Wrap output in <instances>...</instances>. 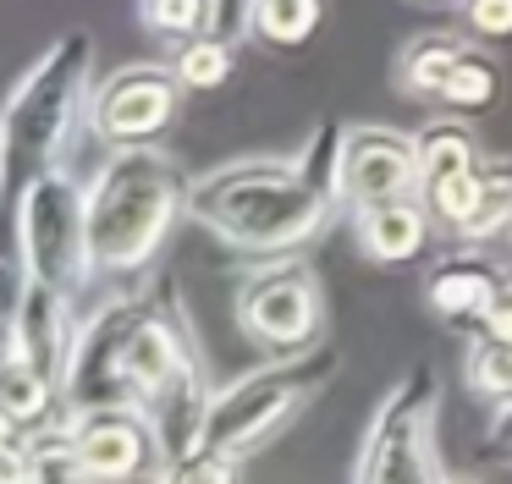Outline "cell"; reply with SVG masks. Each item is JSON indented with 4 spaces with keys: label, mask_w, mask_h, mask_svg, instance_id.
<instances>
[{
    "label": "cell",
    "mask_w": 512,
    "mask_h": 484,
    "mask_svg": "<svg viewBox=\"0 0 512 484\" xmlns=\"http://www.w3.org/2000/svg\"><path fill=\"white\" fill-rule=\"evenodd\" d=\"M501 88H507V77H501V61L490 50H468L463 61H457V72L446 77V94L441 105H452L457 116H479V110H490L501 99Z\"/></svg>",
    "instance_id": "obj_22"
},
{
    "label": "cell",
    "mask_w": 512,
    "mask_h": 484,
    "mask_svg": "<svg viewBox=\"0 0 512 484\" xmlns=\"http://www.w3.org/2000/svg\"><path fill=\"white\" fill-rule=\"evenodd\" d=\"M72 446H78L83 468L100 484L116 479H138V473H155L166 462L160 435L149 424V413L138 407H94V413H67Z\"/></svg>",
    "instance_id": "obj_11"
},
{
    "label": "cell",
    "mask_w": 512,
    "mask_h": 484,
    "mask_svg": "<svg viewBox=\"0 0 512 484\" xmlns=\"http://www.w3.org/2000/svg\"><path fill=\"white\" fill-rule=\"evenodd\" d=\"M474 457L490 462V468H512V396L507 402H490V424L479 435Z\"/></svg>",
    "instance_id": "obj_25"
},
{
    "label": "cell",
    "mask_w": 512,
    "mask_h": 484,
    "mask_svg": "<svg viewBox=\"0 0 512 484\" xmlns=\"http://www.w3.org/2000/svg\"><path fill=\"white\" fill-rule=\"evenodd\" d=\"M28 440H34V484H100L83 468L78 446H72L67 407H61L56 418H45L39 429H28Z\"/></svg>",
    "instance_id": "obj_19"
},
{
    "label": "cell",
    "mask_w": 512,
    "mask_h": 484,
    "mask_svg": "<svg viewBox=\"0 0 512 484\" xmlns=\"http://www.w3.org/2000/svg\"><path fill=\"white\" fill-rule=\"evenodd\" d=\"M441 468V374L435 363H413L375 402L358 440L347 484H446Z\"/></svg>",
    "instance_id": "obj_6"
},
{
    "label": "cell",
    "mask_w": 512,
    "mask_h": 484,
    "mask_svg": "<svg viewBox=\"0 0 512 484\" xmlns=\"http://www.w3.org/2000/svg\"><path fill=\"white\" fill-rule=\"evenodd\" d=\"M336 187L342 209H364L397 193H419V132L386 127V121H353L342 127L336 154Z\"/></svg>",
    "instance_id": "obj_10"
},
{
    "label": "cell",
    "mask_w": 512,
    "mask_h": 484,
    "mask_svg": "<svg viewBox=\"0 0 512 484\" xmlns=\"http://www.w3.org/2000/svg\"><path fill=\"white\" fill-rule=\"evenodd\" d=\"M430 6H446V0H430Z\"/></svg>",
    "instance_id": "obj_31"
},
{
    "label": "cell",
    "mask_w": 512,
    "mask_h": 484,
    "mask_svg": "<svg viewBox=\"0 0 512 484\" xmlns=\"http://www.w3.org/2000/svg\"><path fill=\"white\" fill-rule=\"evenodd\" d=\"M485 165V149H479L474 127L463 116H435L419 127V193L452 182L463 171H479Z\"/></svg>",
    "instance_id": "obj_16"
},
{
    "label": "cell",
    "mask_w": 512,
    "mask_h": 484,
    "mask_svg": "<svg viewBox=\"0 0 512 484\" xmlns=\"http://www.w3.org/2000/svg\"><path fill=\"white\" fill-rule=\"evenodd\" d=\"M232 55H237V39H226V33H199V39L177 44L171 50V72L182 77V88L188 94H210V88H221L226 77H232Z\"/></svg>",
    "instance_id": "obj_21"
},
{
    "label": "cell",
    "mask_w": 512,
    "mask_h": 484,
    "mask_svg": "<svg viewBox=\"0 0 512 484\" xmlns=\"http://www.w3.org/2000/svg\"><path fill=\"white\" fill-rule=\"evenodd\" d=\"M336 154H342V121H320L298 154L226 160L193 176L188 220L226 248H243L254 259H287L309 248L342 209Z\"/></svg>",
    "instance_id": "obj_1"
},
{
    "label": "cell",
    "mask_w": 512,
    "mask_h": 484,
    "mask_svg": "<svg viewBox=\"0 0 512 484\" xmlns=\"http://www.w3.org/2000/svg\"><path fill=\"white\" fill-rule=\"evenodd\" d=\"M94 88V39L83 28H67L23 66L0 110V176L12 198L39 171L67 165L72 143L89 132Z\"/></svg>",
    "instance_id": "obj_3"
},
{
    "label": "cell",
    "mask_w": 512,
    "mask_h": 484,
    "mask_svg": "<svg viewBox=\"0 0 512 484\" xmlns=\"http://www.w3.org/2000/svg\"><path fill=\"white\" fill-rule=\"evenodd\" d=\"M160 484H237V457H221L210 446L182 451V457L160 462Z\"/></svg>",
    "instance_id": "obj_24"
},
{
    "label": "cell",
    "mask_w": 512,
    "mask_h": 484,
    "mask_svg": "<svg viewBox=\"0 0 512 484\" xmlns=\"http://www.w3.org/2000/svg\"><path fill=\"white\" fill-rule=\"evenodd\" d=\"M237 330L254 341L259 352H303L325 341V292L314 264L298 253L287 259H259L254 270L237 281L232 297Z\"/></svg>",
    "instance_id": "obj_8"
},
{
    "label": "cell",
    "mask_w": 512,
    "mask_h": 484,
    "mask_svg": "<svg viewBox=\"0 0 512 484\" xmlns=\"http://www.w3.org/2000/svg\"><path fill=\"white\" fill-rule=\"evenodd\" d=\"M485 182H479V204L468 215V226L457 231V242H496L512 237V160H485Z\"/></svg>",
    "instance_id": "obj_20"
},
{
    "label": "cell",
    "mask_w": 512,
    "mask_h": 484,
    "mask_svg": "<svg viewBox=\"0 0 512 484\" xmlns=\"http://www.w3.org/2000/svg\"><path fill=\"white\" fill-rule=\"evenodd\" d=\"M446 484H479V479H463V473H457V479H446Z\"/></svg>",
    "instance_id": "obj_30"
},
{
    "label": "cell",
    "mask_w": 512,
    "mask_h": 484,
    "mask_svg": "<svg viewBox=\"0 0 512 484\" xmlns=\"http://www.w3.org/2000/svg\"><path fill=\"white\" fill-rule=\"evenodd\" d=\"M215 33L248 39L254 33V0H215Z\"/></svg>",
    "instance_id": "obj_27"
},
{
    "label": "cell",
    "mask_w": 512,
    "mask_h": 484,
    "mask_svg": "<svg viewBox=\"0 0 512 484\" xmlns=\"http://www.w3.org/2000/svg\"><path fill=\"white\" fill-rule=\"evenodd\" d=\"M474 50V33H413L397 55V88L402 94H419V99H441L446 94V77L457 72V61Z\"/></svg>",
    "instance_id": "obj_15"
},
{
    "label": "cell",
    "mask_w": 512,
    "mask_h": 484,
    "mask_svg": "<svg viewBox=\"0 0 512 484\" xmlns=\"http://www.w3.org/2000/svg\"><path fill=\"white\" fill-rule=\"evenodd\" d=\"M12 319H6V352L34 369H45L50 380H67V358H72V336H78V319H72V292H56L45 281H28L12 270Z\"/></svg>",
    "instance_id": "obj_12"
},
{
    "label": "cell",
    "mask_w": 512,
    "mask_h": 484,
    "mask_svg": "<svg viewBox=\"0 0 512 484\" xmlns=\"http://www.w3.org/2000/svg\"><path fill=\"white\" fill-rule=\"evenodd\" d=\"M133 17L149 39L177 50V44H188V39L215 28V0H133Z\"/></svg>",
    "instance_id": "obj_18"
},
{
    "label": "cell",
    "mask_w": 512,
    "mask_h": 484,
    "mask_svg": "<svg viewBox=\"0 0 512 484\" xmlns=\"http://www.w3.org/2000/svg\"><path fill=\"white\" fill-rule=\"evenodd\" d=\"M182 77L171 72V61H133L116 66L111 77H100L89 105V138L105 149H127V143H160L182 116Z\"/></svg>",
    "instance_id": "obj_9"
},
{
    "label": "cell",
    "mask_w": 512,
    "mask_h": 484,
    "mask_svg": "<svg viewBox=\"0 0 512 484\" xmlns=\"http://www.w3.org/2000/svg\"><path fill=\"white\" fill-rule=\"evenodd\" d=\"M116 484H160V468L155 473H138V479H116Z\"/></svg>",
    "instance_id": "obj_29"
},
{
    "label": "cell",
    "mask_w": 512,
    "mask_h": 484,
    "mask_svg": "<svg viewBox=\"0 0 512 484\" xmlns=\"http://www.w3.org/2000/svg\"><path fill=\"white\" fill-rule=\"evenodd\" d=\"M463 380L479 402H507L512 396V341L474 325V336L463 341Z\"/></svg>",
    "instance_id": "obj_17"
},
{
    "label": "cell",
    "mask_w": 512,
    "mask_h": 484,
    "mask_svg": "<svg viewBox=\"0 0 512 484\" xmlns=\"http://www.w3.org/2000/svg\"><path fill=\"white\" fill-rule=\"evenodd\" d=\"M325 17V0H254V33L248 39L276 44V50H298L314 39Z\"/></svg>",
    "instance_id": "obj_23"
},
{
    "label": "cell",
    "mask_w": 512,
    "mask_h": 484,
    "mask_svg": "<svg viewBox=\"0 0 512 484\" xmlns=\"http://www.w3.org/2000/svg\"><path fill=\"white\" fill-rule=\"evenodd\" d=\"M12 226H17L12 270L78 297L83 281L94 275L89 187H83L67 165L39 171L34 182H23V193L12 198Z\"/></svg>",
    "instance_id": "obj_7"
},
{
    "label": "cell",
    "mask_w": 512,
    "mask_h": 484,
    "mask_svg": "<svg viewBox=\"0 0 512 484\" xmlns=\"http://www.w3.org/2000/svg\"><path fill=\"white\" fill-rule=\"evenodd\" d=\"M501 281H507V270H501L479 242H463V248L441 253V259L430 264V275H424V303H430L441 319L479 325L485 308L496 303Z\"/></svg>",
    "instance_id": "obj_13"
},
{
    "label": "cell",
    "mask_w": 512,
    "mask_h": 484,
    "mask_svg": "<svg viewBox=\"0 0 512 484\" xmlns=\"http://www.w3.org/2000/svg\"><path fill=\"white\" fill-rule=\"evenodd\" d=\"M485 330H496V336H507L512 341V270H507V281H501V292H496V303L485 308V319H479Z\"/></svg>",
    "instance_id": "obj_28"
},
{
    "label": "cell",
    "mask_w": 512,
    "mask_h": 484,
    "mask_svg": "<svg viewBox=\"0 0 512 484\" xmlns=\"http://www.w3.org/2000/svg\"><path fill=\"white\" fill-rule=\"evenodd\" d=\"M353 237L364 248V259L375 264H408L430 248L435 237V215L419 193H397V198H380V204L353 209Z\"/></svg>",
    "instance_id": "obj_14"
},
{
    "label": "cell",
    "mask_w": 512,
    "mask_h": 484,
    "mask_svg": "<svg viewBox=\"0 0 512 484\" xmlns=\"http://www.w3.org/2000/svg\"><path fill=\"white\" fill-rule=\"evenodd\" d=\"M193 176L160 143L105 149L89 176V248L94 275H138L166 248L171 226L188 215Z\"/></svg>",
    "instance_id": "obj_4"
},
{
    "label": "cell",
    "mask_w": 512,
    "mask_h": 484,
    "mask_svg": "<svg viewBox=\"0 0 512 484\" xmlns=\"http://www.w3.org/2000/svg\"><path fill=\"white\" fill-rule=\"evenodd\" d=\"M336 369H342V352L331 341H314L303 352H270L259 369L237 374L232 385L215 391L210 418H204V446L237 462L265 451L320 402Z\"/></svg>",
    "instance_id": "obj_5"
},
{
    "label": "cell",
    "mask_w": 512,
    "mask_h": 484,
    "mask_svg": "<svg viewBox=\"0 0 512 484\" xmlns=\"http://www.w3.org/2000/svg\"><path fill=\"white\" fill-rule=\"evenodd\" d=\"M463 6V28L474 39H512V0H457Z\"/></svg>",
    "instance_id": "obj_26"
},
{
    "label": "cell",
    "mask_w": 512,
    "mask_h": 484,
    "mask_svg": "<svg viewBox=\"0 0 512 484\" xmlns=\"http://www.w3.org/2000/svg\"><path fill=\"white\" fill-rule=\"evenodd\" d=\"M116 374L127 402L149 413L166 462L204 446L215 385L171 281H160L155 292H116Z\"/></svg>",
    "instance_id": "obj_2"
}]
</instances>
